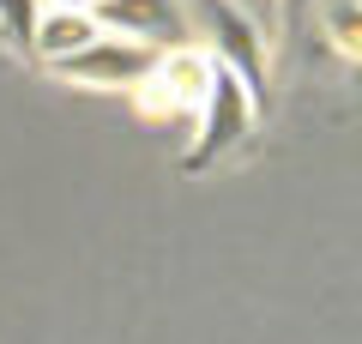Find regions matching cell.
Returning <instances> with one entry per match:
<instances>
[{"mask_svg":"<svg viewBox=\"0 0 362 344\" xmlns=\"http://www.w3.org/2000/svg\"><path fill=\"white\" fill-rule=\"evenodd\" d=\"M49 6H85V13H97L103 0H49Z\"/></svg>","mask_w":362,"mask_h":344,"instance_id":"9","label":"cell"},{"mask_svg":"<svg viewBox=\"0 0 362 344\" xmlns=\"http://www.w3.org/2000/svg\"><path fill=\"white\" fill-rule=\"evenodd\" d=\"M254 115H259V97L247 91V79L235 67H211V91L199 103V127H194V145L181 157V169L194 176V169H211L218 157H230L235 145L254 133Z\"/></svg>","mask_w":362,"mask_h":344,"instance_id":"1","label":"cell"},{"mask_svg":"<svg viewBox=\"0 0 362 344\" xmlns=\"http://www.w3.org/2000/svg\"><path fill=\"white\" fill-rule=\"evenodd\" d=\"M157 61H163L157 49H145V42H133V37H115V30H103V37L90 42L85 55L61 61L54 73L73 79V85H97V91H139L145 79L157 73Z\"/></svg>","mask_w":362,"mask_h":344,"instance_id":"4","label":"cell"},{"mask_svg":"<svg viewBox=\"0 0 362 344\" xmlns=\"http://www.w3.org/2000/svg\"><path fill=\"white\" fill-rule=\"evenodd\" d=\"M103 30L115 37H133L157 55H175V49H194V13H187V0H103L97 6Z\"/></svg>","mask_w":362,"mask_h":344,"instance_id":"3","label":"cell"},{"mask_svg":"<svg viewBox=\"0 0 362 344\" xmlns=\"http://www.w3.org/2000/svg\"><path fill=\"white\" fill-rule=\"evenodd\" d=\"M42 13H49V0H0V37L13 42V49L37 55V30H42Z\"/></svg>","mask_w":362,"mask_h":344,"instance_id":"7","label":"cell"},{"mask_svg":"<svg viewBox=\"0 0 362 344\" xmlns=\"http://www.w3.org/2000/svg\"><path fill=\"white\" fill-rule=\"evenodd\" d=\"M211 55H199V49H175V55H163L157 61V73L139 85V103L151 115H187L194 109L199 115V103H206V91H211Z\"/></svg>","mask_w":362,"mask_h":344,"instance_id":"5","label":"cell"},{"mask_svg":"<svg viewBox=\"0 0 362 344\" xmlns=\"http://www.w3.org/2000/svg\"><path fill=\"white\" fill-rule=\"evenodd\" d=\"M187 13H194V30L206 37V55L223 61V67H235L247 79V91L266 103V73H272L266 67V37L242 13V0H187Z\"/></svg>","mask_w":362,"mask_h":344,"instance_id":"2","label":"cell"},{"mask_svg":"<svg viewBox=\"0 0 362 344\" xmlns=\"http://www.w3.org/2000/svg\"><path fill=\"white\" fill-rule=\"evenodd\" d=\"M97 37H103V18L97 13H85V6H49L42 13V30H37V55L49 67H61L73 55H85Z\"/></svg>","mask_w":362,"mask_h":344,"instance_id":"6","label":"cell"},{"mask_svg":"<svg viewBox=\"0 0 362 344\" xmlns=\"http://www.w3.org/2000/svg\"><path fill=\"white\" fill-rule=\"evenodd\" d=\"M326 30H332V49L362 55V0H332L326 6Z\"/></svg>","mask_w":362,"mask_h":344,"instance_id":"8","label":"cell"}]
</instances>
